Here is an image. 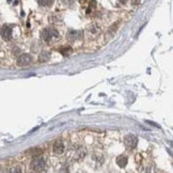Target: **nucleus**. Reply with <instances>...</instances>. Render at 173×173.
I'll list each match as a JSON object with an SVG mask.
<instances>
[{"label": "nucleus", "mask_w": 173, "mask_h": 173, "mask_svg": "<svg viewBox=\"0 0 173 173\" xmlns=\"http://www.w3.org/2000/svg\"><path fill=\"white\" fill-rule=\"evenodd\" d=\"M128 159L125 155H120L119 157H117V164L120 168H125V166L127 165Z\"/></svg>", "instance_id": "obj_8"}, {"label": "nucleus", "mask_w": 173, "mask_h": 173, "mask_svg": "<svg viewBox=\"0 0 173 173\" xmlns=\"http://www.w3.org/2000/svg\"><path fill=\"white\" fill-rule=\"evenodd\" d=\"M53 152L56 154H62L64 152V144L62 141H56L53 144Z\"/></svg>", "instance_id": "obj_7"}, {"label": "nucleus", "mask_w": 173, "mask_h": 173, "mask_svg": "<svg viewBox=\"0 0 173 173\" xmlns=\"http://www.w3.org/2000/svg\"><path fill=\"white\" fill-rule=\"evenodd\" d=\"M137 143H138V138L135 136V135L129 134L124 138V144H125V147L127 148L128 150H132V148H136Z\"/></svg>", "instance_id": "obj_3"}, {"label": "nucleus", "mask_w": 173, "mask_h": 173, "mask_svg": "<svg viewBox=\"0 0 173 173\" xmlns=\"http://www.w3.org/2000/svg\"><path fill=\"white\" fill-rule=\"evenodd\" d=\"M46 166V161L44 158L40 157V156H37V157H36L33 159V160L31 161V169L33 170V171H42V170H44Z\"/></svg>", "instance_id": "obj_2"}, {"label": "nucleus", "mask_w": 173, "mask_h": 173, "mask_svg": "<svg viewBox=\"0 0 173 173\" xmlns=\"http://www.w3.org/2000/svg\"><path fill=\"white\" fill-rule=\"evenodd\" d=\"M32 58L30 55H20L17 59V65L18 66H28L31 63Z\"/></svg>", "instance_id": "obj_5"}, {"label": "nucleus", "mask_w": 173, "mask_h": 173, "mask_svg": "<svg viewBox=\"0 0 173 173\" xmlns=\"http://www.w3.org/2000/svg\"><path fill=\"white\" fill-rule=\"evenodd\" d=\"M41 39L45 43H53L59 39V32L53 27H47L41 32Z\"/></svg>", "instance_id": "obj_1"}, {"label": "nucleus", "mask_w": 173, "mask_h": 173, "mask_svg": "<svg viewBox=\"0 0 173 173\" xmlns=\"http://www.w3.org/2000/svg\"><path fill=\"white\" fill-rule=\"evenodd\" d=\"M49 59H50V53H48V51H43L39 57L40 62H46V61L49 60Z\"/></svg>", "instance_id": "obj_9"}, {"label": "nucleus", "mask_w": 173, "mask_h": 173, "mask_svg": "<svg viewBox=\"0 0 173 173\" xmlns=\"http://www.w3.org/2000/svg\"><path fill=\"white\" fill-rule=\"evenodd\" d=\"M0 34H1L2 39H4L5 41H9V40H11V37H12V28L10 26L4 25L1 28V30H0Z\"/></svg>", "instance_id": "obj_6"}, {"label": "nucleus", "mask_w": 173, "mask_h": 173, "mask_svg": "<svg viewBox=\"0 0 173 173\" xmlns=\"http://www.w3.org/2000/svg\"><path fill=\"white\" fill-rule=\"evenodd\" d=\"M63 2L66 5H72L73 3H74V0H63Z\"/></svg>", "instance_id": "obj_13"}, {"label": "nucleus", "mask_w": 173, "mask_h": 173, "mask_svg": "<svg viewBox=\"0 0 173 173\" xmlns=\"http://www.w3.org/2000/svg\"><path fill=\"white\" fill-rule=\"evenodd\" d=\"M37 2H39V4L42 5V7H50V5L53 4V0H37Z\"/></svg>", "instance_id": "obj_10"}, {"label": "nucleus", "mask_w": 173, "mask_h": 173, "mask_svg": "<svg viewBox=\"0 0 173 173\" xmlns=\"http://www.w3.org/2000/svg\"><path fill=\"white\" fill-rule=\"evenodd\" d=\"M120 2H121V3H125L126 0H120Z\"/></svg>", "instance_id": "obj_14"}, {"label": "nucleus", "mask_w": 173, "mask_h": 173, "mask_svg": "<svg viewBox=\"0 0 173 173\" xmlns=\"http://www.w3.org/2000/svg\"><path fill=\"white\" fill-rule=\"evenodd\" d=\"M21 169L20 167H13V169L10 170V172H20Z\"/></svg>", "instance_id": "obj_12"}, {"label": "nucleus", "mask_w": 173, "mask_h": 173, "mask_svg": "<svg viewBox=\"0 0 173 173\" xmlns=\"http://www.w3.org/2000/svg\"><path fill=\"white\" fill-rule=\"evenodd\" d=\"M60 53L63 56H69V55H71L72 53V48L71 47H61Z\"/></svg>", "instance_id": "obj_11"}, {"label": "nucleus", "mask_w": 173, "mask_h": 173, "mask_svg": "<svg viewBox=\"0 0 173 173\" xmlns=\"http://www.w3.org/2000/svg\"><path fill=\"white\" fill-rule=\"evenodd\" d=\"M83 37V32L82 31H79V30H71L69 31L67 33V39L70 40L71 42H74V41H79Z\"/></svg>", "instance_id": "obj_4"}]
</instances>
